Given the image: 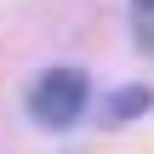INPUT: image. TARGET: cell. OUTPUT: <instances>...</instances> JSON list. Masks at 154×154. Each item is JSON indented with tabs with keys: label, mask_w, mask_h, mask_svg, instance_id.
I'll use <instances>...</instances> for the list:
<instances>
[{
	"label": "cell",
	"mask_w": 154,
	"mask_h": 154,
	"mask_svg": "<svg viewBox=\"0 0 154 154\" xmlns=\"http://www.w3.org/2000/svg\"><path fill=\"white\" fill-rule=\"evenodd\" d=\"M86 103H91V80H86L80 69H46V74L29 86V114H34L40 126H51V131L74 126V120L86 114Z\"/></svg>",
	"instance_id": "obj_1"
},
{
	"label": "cell",
	"mask_w": 154,
	"mask_h": 154,
	"mask_svg": "<svg viewBox=\"0 0 154 154\" xmlns=\"http://www.w3.org/2000/svg\"><path fill=\"white\" fill-rule=\"evenodd\" d=\"M149 109H154L149 86H120V91L109 97V114H114V120H131V114H149Z\"/></svg>",
	"instance_id": "obj_2"
},
{
	"label": "cell",
	"mask_w": 154,
	"mask_h": 154,
	"mask_svg": "<svg viewBox=\"0 0 154 154\" xmlns=\"http://www.w3.org/2000/svg\"><path fill=\"white\" fill-rule=\"evenodd\" d=\"M137 6H143V11H154V0H137Z\"/></svg>",
	"instance_id": "obj_3"
}]
</instances>
